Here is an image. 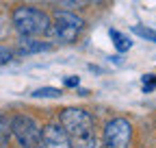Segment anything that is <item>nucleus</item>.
I'll return each instance as SVG.
<instances>
[{
  "label": "nucleus",
  "instance_id": "f3484780",
  "mask_svg": "<svg viewBox=\"0 0 156 148\" xmlns=\"http://www.w3.org/2000/svg\"><path fill=\"white\" fill-rule=\"evenodd\" d=\"M87 2H89V5H95V2H100V0H87Z\"/></svg>",
  "mask_w": 156,
  "mask_h": 148
},
{
  "label": "nucleus",
  "instance_id": "6e6552de",
  "mask_svg": "<svg viewBox=\"0 0 156 148\" xmlns=\"http://www.w3.org/2000/svg\"><path fill=\"white\" fill-rule=\"evenodd\" d=\"M111 39H113V44H115V48L119 50V52H128L130 48H132V42H130V37H126V35H122L119 31H111Z\"/></svg>",
  "mask_w": 156,
  "mask_h": 148
},
{
  "label": "nucleus",
  "instance_id": "9b49d317",
  "mask_svg": "<svg viewBox=\"0 0 156 148\" xmlns=\"http://www.w3.org/2000/svg\"><path fill=\"white\" fill-rule=\"evenodd\" d=\"M132 33L139 35V37H143V39H147V42H154L156 44V31H152L147 26H132Z\"/></svg>",
  "mask_w": 156,
  "mask_h": 148
},
{
  "label": "nucleus",
  "instance_id": "39448f33",
  "mask_svg": "<svg viewBox=\"0 0 156 148\" xmlns=\"http://www.w3.org/2000/svg\"><path fill=\"white\" fill-rule=\"evenodd\" d=\"M132 137V126L126 118H113L104 126V146L106 148H128Z\"/></svg>",
  "mask_w": 156,
  "mask_h": 148
},
{
  "label": "nucleus",
  "instance_id": "2eb2a0df",
  "mask_svg": "<svg viewBox=\"0 0 156 148\" xmlns=\"http://www.w3.org/2000/svg\"><path fill=\"white\" fill-rule=\"evenodd\" d=\"M11 59H13V52H11L9 48H5V46H0V65L9 63Z\"/></svg>",
  "mask_w": 156,
  "mask_h": 148
},
{
  "label": "nucleus",
  "instance_id": "ddd939ff",
  "mask_svg": "<svg viewBox=\"0 0 156 148\" xmlns=\"http://www.w3.org/2000/svg\"><path fill=\"white\" fill-rule=\"evenodd\" d=\"M58 5L65 7L67 11H72V9H83V7L89 5V2H87V0H58Z\"/></svg>",
  "mask_w": 156,
  "mask_h": 148
},
{
  "label": "nucleus",
  "instance_id": "1a4fd4ad",
  "mask_svg": "<svg viewBox=\"0 0 156 148\" xmlns=\"http://www.w3.org/2000/svg\"><path fill=\"white\" fill-rule=\"evenodd\" d=\"M33 96L35 98H58V96H61V89H56V87H41V89H35Z\"/></svg>",
  "mask_w": 156,
  "mask_h": 148
},
{
  "label": "nucleus",
  "instance_id": "f03ea898",
  "mask_svg": "<svg viewBox=\"0 0 156 148\" xmlns=\"http://www.w3.org/2000/svg\"><path fill=\"white\" fill-rule=\"evenodd\" d=\"M85 22L78 17L76 13L72 11H63V9H56L54 11V24H52V31H54V37L58 42H63V44H72L76 42V37L80 35Z\"/></svg>",
  "mask_w": 156,
  "mask_h": 148
},
{
  "label": "nucleus",
  "instance_id": "7ed1b4c3",
  "mask_svg": "<svg viewBox=\"0 0 156 148\" xmlns=\"http://www.w3.org/2000/svg\"><path fill=\"white\" fill-rule=\"evenodd\" d=\"M11 133L17 137L22 148H44V135L37 122L28 116H15L11 120Z\"/></svg>",
  "mask_w": 156,
  "mask_h": 148
},
{
  "label": "nucleus",
  "instance_id": "20e7f679",
  "mask_svg": "<svg viewBox=\"0 0 156 148\" xmlns=\"http://www.w3.org/2000/svg\"><path fill=\"white\" fill-rule=\"evenodd\" d=\"M61 126L74 137H85L91 135V126H93V118L83 109H63L61 111Z\"/></svg>",
  "mask_w": 156,
  "mask_h": 148
},
{
  "label": "nucleus",
  "instance_id": "0eeeda50",
  "mask_svg": "<svg viewBox=\"0 0 156 148\" xmlns=\"http://www.w3.org/2000/svg\"><path fill=\"white\" fill-rule=\"evenodd\" d=\"M50 50L48 42H39L35 37H22L20 39V52L22 54H33V52H46Z\"/></svg>",
  "mask_w": 156,
  "mask_h": 148
},
{
  "label": "nucleus",
  "instance_id": "f257e3e1",
  "mask_svg": "<svg viewBox=\"0 0 156 148\" xmlns=\"http://www.w3.org/2000/svg\"><path fill=\"white\" fill-rule=\"evenodd\" d=\"M13 26L22 37H37L52 31L50 15L35 7H17L13 11Z\"/></svg>",
  "mask_w": 156,
  "mask_h": 148
},
{
  "label": "nucleus",
  "instance_id": "9d476101",
  "mask_svg": "<svg viewBox=\"0 0 156 148\" xmlns=\"http://www.w3.org/2000/svg\"><path fill=\"white\" fill-rule=\"evenodd\" d=\"M9 135H11V122L5 116H0V146L9 142Z\"/></svg>",
  "mask_w": 156,
  "mask_h": 148
},
{
  "label": "nucleus",
  "instance_id": "f8f14e48",
  "mask_svg": "<svg viewBox=\"0 0 156 148\" xmlns=\"http://www.w3.org/2000/svg\"><path fill=\"white\" fill-rule=\"evenodd\" d=\"M74 148H102V146L98 144V139H95V137L85 135V137H78V144H76Z\"/></svg>",
  "mask_w": 156,
  "mask_h": 148
},
{
  "label": "nucleus",
  "instance_id": "4468645a",
  "mask_svg": "<svg viewBox=\"0 0 156 148\" xmlns=\"http://www.w3.org/2000/svg\"><path fill=\"white\" fill-rule=\"evenodd\" d=\"M154 87H156V76H154V74H145V76H143V91L150 94Z\"/></svg>",
  "mask_w": 156,
  "mask_h": 148
},
{
  "label": "nucleus",
  "instance_id": "dca6fc26",
  "mask_svg": "<svg viewBox=\"0 0 156 148\" xmlns=\"http://www.w3.org/2000/svg\"><path fill=\"white\" fill-rule=\"evenodd\" d=\"M63 83H65V87H76L78 85V76H67V79H63Z\"/></svg>",
  "mask_w": 156,
  "mask_h": 148
},
{
  "label": "nucleus",
  "instance_id": "423d86ee",
  "mask_svg": "<svg viewBox=\"0 0 156 148\" xmlns=\"http://www.w3.org/2000/svg\"><path fill=\"white\" fill-rule=\"evenodd\" d=\"M41 135H44V148H74V144L69 139V133L58 124L44 126Z\"/></svg>",
  "mask_w": 156,
  "mask_h": 148
}]
</instances>
